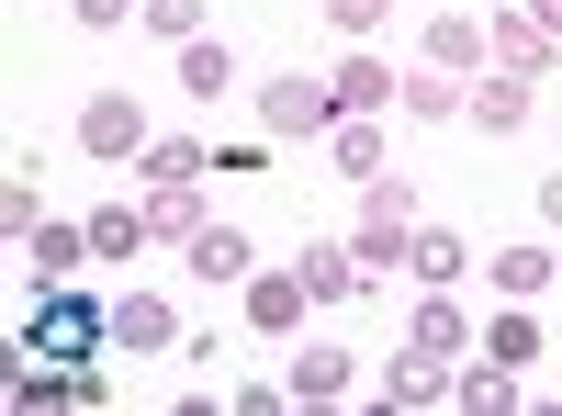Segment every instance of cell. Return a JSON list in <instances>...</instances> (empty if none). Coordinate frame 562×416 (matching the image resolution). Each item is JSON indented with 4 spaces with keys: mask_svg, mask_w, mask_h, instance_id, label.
Segmentation results:
<instances>
[{
    "mask_svg": "<svg viewBox=\"0 0 562 416\" xmlns=\"http://www.w3.org/2000/svg\"><path fill=\"white\" fill-rule=\"evenodd\" d=\"M147 248V203H102L90 214V259H135Z\"/></svg>",
    "mask_w": 562,
    "mask_h": 416,
    "instance_id": "obj_19",
    "label": "cell"
},
{
    "mask_svg": "<svg viewBox=\"0 0 562 416\" xmlns=\"http://www.w3.org/2000/svg\"><path fill=\"white\" fill-rule=\"evenodd\" d=\"M383 405H405V416H428V405H450V372H439L428 349H416V360H394V372H383Z\"/></svg>",
    "mask_w": 562,
    "mask_h": 416,
    "instance_id": "obj_15",
    "label": "cell"
},
{
    "mask_svg": "<svg viewBox=\"0 0 562 416\" xmlns=\"http://www.w3.org/2000/svg\"><path fill=\"white\" fill-rule=\"evenodd\" d=\"M540 214H551V225H562V180H540Z\"/></svg>",
    "mask_w": 562,
    "mask_h": 416,
    "instance_id": "obj_32",
    "label": "cell"
},
{
    "mask_svg": "<svg viewBox=\"0 0 562 416\" xmlns=\"http://www.w3.org/2000/svg\"><path fill=\"white\" fill-rule=\"evenodd\" d=\"M484 57L518 68V79H540V68H551V34H540L529 12H495V23H484Z\"/></svg>",
    "mask_w": 562,
    "mask_h": 416,
    "instance_id": "obj_9",
    "label": "cell"
},
{
    "mask_svg": "<svg viewBox=\"0 0 562 416\" xmlns=\"http://www.w3.org/2000/svg\"><path fill=\"white\" fill-rule=\"evenodd\" d=\"M326 23H338V34H371V23H383V0H326Z\"/></svg>",
    "mask_w": 562,
    "mask_h": 416,
    "instance_id": "obj_30",
    "label": "cell"
},
{
    "mask_svg": "<svg viewBox=\"0 0 562 416\" xmlns=\"http://www.w3.org/2000/svg\"><path fill=\"white\" fill-rule=\"evenodd\" d=\"M147 34H169V45H192V34H203V0H147Z\"/></svg>",
    "mask_w": 562,
    "mask_h": 416,
    "instance_id": "obj_28",
    "label": "cell"
},
{
    "mask_svg": "<svg viewBox=\"0 0 562 416\" xmlns=\"http://www.w3.org/2000/svg\"><path fill=\"white\" fill-rule=\"evenodd\" d=\"M147 237H180V248L203 237V192L192 180H147Z\"/></svg>",
    "mask_w": 562,
    "mask_h": 416,
    "instance_id": "obj_12",
    "label": "cell"
},
{
    "mask_svg": "<svg viewBox=\"0 0 562 416\" xmlns=\"http://www.w3.org/2000/svg\"><path fill=\"white\" fill-rule=\"evenodd\" d=\"M304 293H315V304H349V293H371V270H360V248H349V237H326V248H304Z\"/></svg>",
    "mask_w": 562,
    "mask_h": 416,
    "instance_id": "obj_7",
    "label": "cell"
},
{
    "mask_svg": "<svg viewBox=\"0 0 562 416\" xmlns=\"http://www.w3.org/2000/svg\"><path fill=\"white\" fill-rule=\"evenodd\" d=\"M349 248H360V270H405L416 259V192H405V180H371V192H360Z\"/></svg>",
    "mask_w": 562,
    "mask_h": 416,
    "instance_id": "obj_2",
    "label": "cell"
},
{
    "mask_svg": "<svg viewBox=\"0 0 562 416\" xmlns=\"http://www.w3.org/2000/svg\"><path fill=\"white\" fill-rule=\"evenodd\" d=\"M147 180H203V135H158V147H147Z\"/></svg>",
    "mask_w": 562,
    "mask_h": 416,
    "instance_id": "obj_27",
    "label": "cell"
},
{
    "mask_svg": "<svg viewBox=\"0 0 562 416\" xmlns=\"http://www.w3.org/2000/svg\"><path fill=\"white\" fill-rule=\"evenodd\" d=\"M180 90H192V102L237 90V45H225V34H192V45H180Z\"/></svg>",
    "mask_w": 562,
    "mask_h": 416,
    "instance_id": "obj_11",
    "label": "cell"
},
{
    "mask_svg": "<svg viewBox=\"0 0 562 416\" xmlns=\"http://www.w3.org/2000/svg\"><path fill=\"white\" fill-rule=\"evenodd\" d=\"M169 338H180V315H169L158 293H124V304H113V349H169Z\"/></svg>",
    "mask_w": 562,
    "mask_h": 416,
    "instance_id": "obj_13",
    "label": "cell"
},
{
    "mask_svg": "<svg viewBox=\"0 0 562 416\" xmlns=\"http://www.w3.org/2000/svg\"><path fill=\"white\" fill-rule=\"evenodd\" d=\"M79 147L90 158H147L158 135H147V113H135L124 90H102V102H79Z\"/></svg>",
    "mask_w": 562,
    "mask_h": 416,
    "instance_id": "obj_4",
    "label": "cell"
},
{
    "mask_svg": "<svg viewBox=\"0 0 562 416\" xmlns=\"http://www.w3.org/2000/svg\"><path fill=\"white\" fill-rule=\"evenodd\" d=\"M90 259V225H34V282H79Z\"/></svg>",
    "mask_w": 562,
    "mask_h": 416,
    "instance_id": "obj_18",
    "label": "cell"
},
{
    "mask_svg": "<svg viewBox=\"0 0 562 416\" xmlns=\"http://www.w3.org/2000/svg\"><path fill=\"white\" fill-rule=\"evenodd\" d=\"M473 124H484V135H518V124H529V79H518V68H495V79L473 90Z\"/></svg>",
    "mask_w": 562,
    "mask_h": 416,
    "instance_id": "obj_16",
    "label": "cell"
},
{
    "mask_svg": "<svg viewBox=\"0 0 562 416\" xmlns=\"http://www.w3.org/2000/svg\"><path fill=\"white\" fill-rule=\"evenodd\" d=\"M529 23H540V34H551V45H562V0H529Z\"/></svg>",
    "mask_w": 562,
    "mask_h": 416,
    "instance_id": "obj_31",
    "label": "cell"
},
{
    "mask_svg": "<svg viewBox=\"0 0 562 416\" xmlns=\"http://www.w3.org/2000/svg\"><path fill=\"white\" fill-rule=\"evenodd\" d=\"M326 147H338L349 180H383V124H371V113H338V135H326Z\"/></svg>",
    "mask_w": 562,
    "mask_h": 416,
    "instance_id": "obj_23",
    "label": "cell"
},
{
    "mask_svg": "<svg viewBox=\"0 0 562 416\" xmlns=\"http://www.w3.org/2000/svg\"><path fill=\"white\" fill-rule=\"evenodd\" d=\"M192 270H203V282H248V225H203V237H192Z\"/></svg>",
    "mask_w": 562,
    "mask_h": 416,
    "instance_id": "obj_20",
    "label": "cell"
},
{
    "mask_svg": "<svg viewBox=\"0 0 562 416\" xmlns=\"http://www.w3.org/2000/svg\"><path fill=\"white\" fill-rule=\"evenodd\" d=\"M349 360L360 349H293V405H338L349 394Z\"/></svg>",
    "mask_w": 562,
    "mask_h": 416,
    "instance_id": "obj_14",
    "label": "cell"
},
{
    "mask_svg": "<svg viewBox=\"0 0 562 416\" xmlns=\"http://www.w3.org/2000/svg\"><path fill=\"white\" fill-rule=\"evenodd\" d=\"M0 225H12V248H23L34 225H45V158H34V147L12 158V180H0Z\"/></svg>",
    "mask_w": 562,
    "mask_h": 416,
    "instance_id": "obj_10",
    "label": "cell"
},
{
    "mask_svg": "<svg viewBox=\"0 0 562 416\" xmlns=\"http://www.w3.org/2000/svg\"><path fill=\"white\" fill-rule=\"evenodd\" d=\"M394 102H405L416 124H450V113H461V79H450V68H416V79L394 90Z\"/></svg>",
    "mask_w": 562,
    "mask_h": 416,
    "instance_id": "obj_26",
    "label": "cell"
},
{
    "mask_svg": "<svg viewBox=\"0 0 562 416\" xmlns=\"http://www.w3.org/2000/svg\"><path fill=\"white\" fill-rule=\"evenodd\" d=\"M304 304H315V293H304V270H248V327H259V338H293V327H304Z\"/></svg>",
    "mask_w": 562,
    "mask_h": 416,
    "instance_id": "obj_5",
    "label": "cell"
},
{
    "mask_svg": "<svg viewBox=\"0 0 562 416\" xmlns=\"http://www.w3.org/2000/svg\"><path fill=\"white\" fill-rule=\"evenodd\" d=\"M484 282H495L506 304H540V293L562 282V259H551V248H495V259H484Z\"/></svg>",
    "mask_w": 562,
    "mask_h": 416,
    "instance_id": "obj_8",
    "label": "cell"
},
{
    "mask_svg": "<svg viewBox=\"0 0 562 416\" xmlns=\"http://www.w3.org/2000/svg\"><path fill=\"white\" fill-rule=\"evenodd\" d=\"M405 349H428V360H473V315H461L450 293H428V304H416V327H405Z\"/></svg>",
    "mask_w": 562,
    "mask_h": 416,
    "instance_id": "obj_6",
    "label": "cell"
},
{
    "mask_svg": "<svg viewBox=\"0 0 562 416\" xmlns=\"http://www.w3.org/2000/svg\"><path fill=\"white\" fill-rule=\"evenodd\" d=\"M326 90H338V113H383V90H405V79H394L383 57H349V68L326 79Z\"/></svg>",
    "mask_w": 562,
    "mask_h": 416,
    "instance_id": "obj_25",
    "label": "cell"
},
{
    "mask_svg": "<svg viewBox=\"0 0 562 416\" xmlns=\"http://www.w3.org/2000/svg\"><path fill=\"white\" fill-rule=\"evenodd\" d=\"M259 124L281 135V147H315V135H338V90H326V79H293V68H281V79L259 90Z\"/></svg>",
    "mask_w": 562,
    "mask_h": 416,
    "instance_id": "obj_3",
    "label": "cell"
},
{
    "mask_svg": "<svg viewBox=\"0 0 562 416\" xmlns=\"http://www.w3.org/2000/svg\"><path fill=\"white\" fill-rule=\"evenodd\" d=\"M450 405H461V416H506V405H518V372H506V360H484V372H450Z\"/></svg>",
    "mask_w": 562,
    "mask_h": 416,
    "instance_id": "obj_17",
    "label": "cell"
},
{
    "mask_svg": "<svg viewBox=\"0 0 562 416\" xmlns=\"http://www.w3.org/2000/svg\"><path fill=\"white\" fill-rule=\"evenodd\" d=\"M68 12H79L90 34H113V23H147V0H68Z\"/></svg>",
    "mask_w": 562,
    "mask_h": 416,
    "instance_id": "obj_29",
    "label": "cell"
},
{
    "mask_svg": "<svg viewBox=\"0 0 562 416\" xmlns=\"http://www.w3.org/2000/svg\"><path fill=\"white\" fill-rule=\"evenodd\" d=\"M473 57H484V23H473V12H439V23H428V68H450V79H461Z\"/></svg>",
    "mask_w": 562,
    "mask_h": 416,
    "instance_id": "obj_24",
    "label": "cell"
},
{
    "mask_svg": "<svg viewBox=\"0 0 562 416\" xmlns=\"http://www.w3.org/2000/svg\"><path fill=\"white\" fill-rule=\"evenodd\" d=\"M405 270H416L428 293H450V282H461L473 259H461V237H450V225H416V259H405Z\"/></svg>",
    "mask_w": 562,
    "mask_h": 416,
    "instance_id": "obj_21",
    "label": "cell"
},
{
    "mask_svg": "<svg viewBox=\"0 0 562 416\" xmlns=\"http://www.w3.org/2000/svg\"><path fill=\"white\" fill-rule=\"evenodd\" d=\"M79 349H113V304H90L79 282H45L34 327H23V360H79Z\"/></svg>",
    "mask_w": 562,
    "mask_h": 416,
    "instance_id": "obj_1",
    "label": "cell"
},
{
    "mask_svg": "<svg viewBox=\"0 0 562 416\" xmlns=\"http://www.w3.org/2000/svg\"><path fill=\"white\" fill-rule=\"evenodd\" d=\"M484 360H506V372H529V360H540V315H529V304H506L495 327H484Z\"/></svg>",
    "mask_w": 562,
    "mask_h": 416,
    "instance_id": "obj_22",
    "label": "cell"
}]
</instances>
